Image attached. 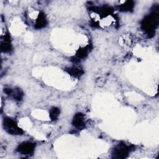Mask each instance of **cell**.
I'll return each mask as SVG.
<instances>
[{"mask_svg": "<svg viewBox=\"0 0 159 159\" xmlns=\"http://www.w3.org/2000/svg\"><path fill=\"white\" fill-rule=\"evenodd\" d=\"M23 98V93L20 89H17L14 94V98L16 101H21Z\"/></svg>", "mask_w": 159, "mask_h": 159, "instance_id": "obj_13", "label": "cell"}, {"mask_svg": "<svg viewBox=\"0 0 159 159\" xmlns=\"http://www.w3.org/2000/svg\"><path fill=\"white\" fill-rule=\"evenodd\" d=\"M73 125L78 129H81L84 126V116L81 113H77L73 117Z\"/></svg>", "mask_w": 159, "mask_h": 159, "instance_id": "obj_6", "label": "cell"}, {"mask_svg": "<svg viewBox=\"0 0 159 159\" xmlns=\"http://www.w3.org/2000/svg\"><path fill=\"white\" fill-rule=\"evenodd\" d=\"M158 14L156 11L145 16L141 23L142 29L147 33L148 37L155 35V30L158 24Z\"/></svg>", "mask_w": 159, "mask_h": 159, "instance_id": "obj_1", "label": "cell"}, {"mask_svg": "<svg viewBox=\"0 0 159 159\" xmlns=\"http://www.w3.org/2000/svg\"><path fill=\"white\" fill-rule=\"evenodd\" d=\"M4 93L7 94V95H10L12 93V90L11 88H5L4 89Z\"/></svg>", "mask_w": 159, "mask_h": 159, "instance_id": "obj_15", "label": "cell"}, {"mask_svg": "<svg viewBox=\"0 0 159 159\" xmlns=\"http://www.w3.org/2000/svg\"><path fill=\"white\" fill-rule=\"evenodd\" d=\"M66 71L71 76L76 77V78H80L83 74V71L82 69L74 66V67H71L69 68H67Z\"/></svg>", "mask_w": 159, "mask_h": 159, "instance_id": "obj_10", "label": "cell"}, {"mask_svg": "<svg viewBox=\"0 0 159 159\" xmlns=\"http://www.w3.org/2000/svg\"><path fill=\"white\" fill-rule=\"evenodd\" d=\"M35 143L30 142H25L20 143L17 148V151L24 155L32 154L35 149Z\"/></svg>", "mask_w": 159, "mask_h": 159, "instance_id": "obj_4", "label": "cell"}, {"mask_svg": "<svg viewBox=\"0 0 159 159\" xmlns=\"http://www.w3.org/2000/svg\"><path fill=\"white\" fill-rule=\"evenodd\" d=\"M90 24H91V25L92 27H99L98 22H96V21H95V20H93L91 21Z\"/></svg>", "mask_w": 159, "mask_h": 159, "instance_id": "obj_14", "label": "cell"}, {"mask_svg": "<svg viewBox=\"0 0 159 159\" xmlns=\"http://www.w3.org/2000/svg\"><path fill=\"white\" fill-rule=\"evenodd\" d=\"M133 150L132 145H127L124 143L118 144L112 152V157L113 158H125L129 153Z\"/></svg>", "mask_w": 159, "mask_h": 159, "instance_id": "obj_2", "label": "cell"}, {"mask_svg": "<svg viewBox=\"0 0 159 159\" xmlns=\"http://www.w3.org/2000/svg\"><path fill=\"white\" fill-rule=\"evenodd\" d=\"M12 46L10 42V36L9 34H6L4 37V41L1 43V50L3 52H8L11 51Z\"/></svg>", "mask_w": 159, "mask_h": 159, "instance_id": "obj_8", "label": "cell"}, {"mask_svg": "<svg viewBox=\"0 0 159 159\" xmlns=\"http://www.w3.org/2000/svg\"><path fill=\"white\" fill-rule=\"evenodd\" d=\"M134 7V2L133 1H127L124 3L119 6V9L122 12L132 11Z\"/></svg>", "mask_w": 159, "mask_h": 159, "instance_id": "obj_9", "label": "cell"}, {"mask_svg": "<svg viewBox=\"0 0 159 159\" xmlns=\"http://www.w3.org/2000/svg\"><path fill=\"white\" fill-rule=\"evenodd\" d=\"M4 129L11 135H22L23 130L18 127L16 122L9 117H5L3 120Z\"/></svg>", "mask_w": 159, "mask_h": 159, "instance_id": "obj_3", "label": "cell"}, {"mask_svg": "<svg viewBox=\"0 0 159 159\" xmlns=\"http://www.w3.org/2000/svg\"><path fill=\"white\" fill-rule=\"evenodd\" d=\"M47 25V19L45 14L43 12L39 13L38 17L36 20L35 24V28L37 29H40L45 27Z\"/></svg>", "mask_w": 159, "mask_h": 159, "instance_id": "obj_7", "label": "cell"}, {"mask_svg": "<svg viewBox=\"0 0 159 159\" xmlns=\"http://www.w3.org/2000/svg\"><path fill=\"white\" fill-rule=\"evenodd\" d=\"M60 111L58 107H52L49 112V116L50 119L52 121L56 120L58 119L60 115Z\"/></svg>", "mask_w": 159, "mask_h": 159, "instance_id": "obj_12", "label": "cell"}, {"mask_svg": "<svg viewBox=\"0 0 159 159\" xmlns=\"http://www.w3.org/2000/svg\"><path fill=\"white\" fill-rule=\"evenodd\" d=\"M89 50V45H88L87 47H84V48H80V49H78L77 50L75 57L78 60H80V59L85 58L88 55V52Z\"/></svg>", "mask_w": 159, "mask_h": 159, "instance_id": "obj_11", "label": "cell"}, {"mask_svg": "<svg viewBox=\"0 0 159 159\" xmlns=\"http://www.w3.org/2000/svg\"><path fill=\"white\" fill-rule=\"evenodd\" d=\"M89 9L92 11H94L95 12L98 13L101 17H106L109 14H111L113 12V9L111 7L109 6H102V7H96V6H93L89 8Z\"/></svg>", "mask_w": 159, "mask_h": 159, "instance_id": "obj_5", "label": "cell"}]
</instances>
